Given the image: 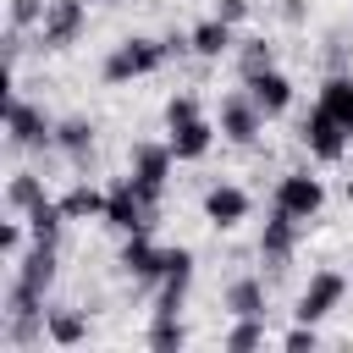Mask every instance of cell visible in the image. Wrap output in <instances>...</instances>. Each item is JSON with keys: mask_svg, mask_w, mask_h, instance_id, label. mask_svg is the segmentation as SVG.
<instances>
[{"mask_svg": "<svg viewBox=\"0 0 353 353\" xmlns=\"http://www.w3.org/2000/svg\"><path fill=\"white\" fill-rule=\"evenodd\" d=\"M199 116V99L193 94H171L165 99V127H182V121H193Z\"/></svg>", "mask_w": 353, "mask_h": 353, "instance_id": "83f0119b", "label": "cell"}, {"mask_svg": "<svg viewBox=\"0 0 353 353\" xmlns=\"http://www.w3.org/2000/svg\"><path fill=\"white\" fill-rule=\"evenodd\" d=\"M171 143H138L132 149V182L160 204V193H165V176H171Z\"/></svg>", "mask_w": 353, "mask_h": 353, "instance_id": "ba28073f", "label": "cell"}, {"mask_svg": "<svg viewBox=\"0 0 353 353\" xmlns=\"http://www.w3.org/2000/svg\"><path fill=\"white\" fill-rule=\"evenodd\" d=\"M121 270H127L132 281H160V270H165V248H154L149 232H132L127 248H121Z\"/></svg>", "mask_w": 353, "mask_h": 353, "instance_id": "4fadbf2b", "label": "cell"}, {"mask_svg": "<svg viewBox=\"0 0 353 353\" xmlns=\"http://www.w3.org/2000/svg\"><path fill=\"white\" fill-rule=\"evenodd\" d=\"M6 138H11V149H44V143H55V121L33 99L11 94L6 99Z\"/></svg>", "mask_w": 353, "mask_h": 353, "instance_id": "3957f363", "label": "cell"}, {"mask_svg": "<svg viewBox=\"0 0 353 353\" xmlns=\"http://www.w3.org/2000/svg\"><path fill=\"white\" fill-rule=\"evenodd\" d=\"M44 6L50 0H11V28L22 33V28H39L44 22Z\"/></svg>", "mask_w": 353, "mask_h": 353, "instance_id": "4316f807", "label": "cell"}, {"mask_svg": "<svg viewBox=\"0 0 353 353\" xmlns=\"http://www.w3.org/2000/svg\"><path fill=\"white\" fill-rule=\"evenodd\" d=\"M171 154L176 160H204L210 154V143H215V127L204 121V116H193V121H182V127H171Z\"/></svg>", "mask_w": 353, "mask_h": 353, "instance_id": "9a60e30c", "label": "cell"}, {"mask_svg": "<svg viewBox=\"0 0 353 353\" xmlns=\"http://www.w3.org/2000/svg\"><path fill=\"white\" fill-rule=\"evenodd\" d=\"M248 347H265V320H237L226 331V353H248Z\"/></svg>", "mask_w": 353, "mask_h": 353, "instance_id": "484cf974", "label": "cell"}, {"mask_svg": "<svg viewBox=\"0 0 353 353\" xmlns=\"http://www.w3.org/2000/svg\"><path fill=\"white\" fill-rule=\"evenodd\" d=\"M55 149H61V154H72V160H83V154L94 149V121H83V116L55 121Z\"/></svg>", "mask_w": 353, "mask_h": 353, "instance_id": "d6986e66", "label": "cell"}, {"mask_svg": "<svg viewBox=\"0 0 353 353\" xmlns=\"http://www.w3.org/2000/svg\"><path fill=\"white\" fill-rule=\"evenodd\" d=\"M243 83H248V99H254L265 116H281V110L292 105V77L276 72V66H270V72H254V77H243Z\"/></svg>", "mask_w": 353, "mask_h": 353, "instance_id": "7c38bea8", "label": "cell"}, {"mask_svg": "<svg viewBox=\"0 0 353 353\" xmlns=\"http://www.w3.org/2000/svg\"><path fill=\"white\" fill-rule=\"evenodd\" d=\"M99 6H116V0H99Z\"/></svg>", "mask_w": 353, "mask_h": 353, "instance_id": "1f68e13d", "label": "cell"}, {"mask_svg": "<svg viewBox=\"0 0 353 353\" xmlns=\"http://www.w3.org/2000/svg\"><path fill=\"white\" fill-rule=\"evenodd\" d=\"M298 226L303 221H292L287 210H270V221H265V237H259V254H265V265H287L292 259V248H298Z\"/></svg>", "mask_w": 353, "mask_h": 353, "instance_id": "8fae6325", "label": "cell"}, {"mask_svg": "<svg viewBox=\"0 0 353 353\" xmlns=\"http://www.w3.org/2000/svg\"><path fill=\"white\" fill-rule=\"evenodd\" d=\"M320 204H325L320 176H309V171L281 176V188H276V210H287L292 221H314V215H320Z\"/></svg>", "mask_w": 353, "mask_h": 353, "instance_id": "8992f818", "label": "cell"}, {"mask_svg": "<svg viewBox=\"0 0 353 353\" xmlns=\"http://www.w3.org/2000/svg\"><path fill=\"white\" fill-rule=\"evenodd\" d=\"M105 226H116L121 237L149 232V226H154V199H149V193H143L132 176L110 182V188H105Z\"/></svg>", "mask_w": 353, "mask_h": 353, "instance_id": "6da1fadb", "label": "cell"}, {"mask_svg": "<svg viewBox=\"0 0 353 353\" xmlns=\"http://www.w3.org/2000/svg\"><path fill=\"white\" fill-rule=\"evenodd\" d=\"M22 221H28V232H33V243H55V232H61V221H66V210H61V199H55V204H50V199H39V204H33V210H28Z\"/></svg>", "mask_w": 353, "mask_h": 353, "instance_id": "44dd1931", "label": "cell"}, {"mask_svg": "<svg viewBox=\"0 0 353 353\" xmlns=\"http://www.w3.org/2000/svg\"><path fill=\"white\" fill-rule=\"evenodd\" d=\"M281 347H292V353H303V347H309V353H314V347H320V331H314L309 320H298V325L281 336Z\"/></svg>", "mask_w": 353, "mask_h": 353, "instance_id": "f1b7e54d", "label": "cell"}, {"mask_svg": "<svg viewBox=\"0 0 353 353\" xmlns=\"http://www.w3.org/2000/svg\"><path fill=\"white\" fill-rule=\"evenodd\" d=\"M342 292H347V281H342L336 270H320V276H309V287L298 292V309H292V314L309 320V325H320V320L342 303Z\"/></svg>", "mask_w": 353, "mask_h": 353, "instance_id": "52a82bcc", "label": "cell"}, {"mask_svg": "<svg viewBox=\"0 0 353 353\" xmlns=\"http://www.w3.org/2000/svg\"><path fill=\"white\" fill-rule=\"evenodd\" d=\"M320 110H331V116L353 132V77H347V72H331V77L320 83Z\"/></svg>", "mask_w": 353, "mask_h": 353, "instance_id": "e0dca14e", "label": "cell"}, {"mask_svg": "<svg viewBox=\"0 0 353 353\" xmlns=\"http://www.w3.org/2000/svg\"><path fill=\"white\" fill-rule=\"evenodd\" d=\"M215 17H226V22H243V17H248V0H221V6H215Z\"/></svg>", "mask_w": 353, "mask_h": 353, "instance_id": "f546056e", "label": "cell"}, {"mask_svg": "<svg viewBox=\"0 0 353 353\" xmlns=\"http://www.w3.org/2000/svg\"><path fill=\"white\" fill-rule=\"evenodd\" d=\"M226 309H232V320H265V287L254 276H237L226 287Z\"/></svg>", "mask_w": 353, "mask_h": 353, "instance_id": "2e32d148", "label": "cell"}, {"mask_svg": "<svg viewBox=\"0 0 353 353\" xmlns=\"http://www.w3.org/2000/svg\"><path fill=\"white\" fill-rule=\"evenodd\" d=\"M28 237H33V232H28L22 215H11V221L0 226V254H6V265H17V259L28 254Z\"/></svg>", "mask_w": 353, "mask_h": 353, "instance_id": "d4e9b609", "label": "cell"}, {"mask_svg": "<svg viewBox=\"0 0 353 353\" xmlns=\"http://www.w3.org/2000/svg\"><path fill=\"white\" fill-rule=\"evenodd\" d=\"M149 347H154V353H176V347H188V325H182L176 314H154V325H149Z\"/></svg>", "mask_w": 353, "mask_h": 353, "instance_id": "603a6c76", "label": "cell"}, {"mask_svg": "<svg viewBox=\"0 0 353 353\" xmlns=\"http://www.w3.org/2000/svg\"><path fill=\"white\" fill-rule=\"evenodd\" d=\"M188 44H193V55H204V61H221V55H232V50H237V22H226V17H210V22H199V28L188 33Z\"/></svg>", "mask_w": 353, "mask_h": 353, "instance_id": "5bb4252c", "label": "cell"}, {"mask_svg": "<svg viewBox=\"0 0 353 353\" xmlns=\"http://www.w3.org/2000/svg\"><path fill=\"white\" fill-rule=\"evenodd\" d=\"M39 199H44V176H33V171H17V176L6 182V210H11V215H28Z\"/></svg>", "mask_w": 353, "mask_h": 353, "instance_id": "ffe728a7", "label": "cell"}, {"mask_svg": "<svg viewBox=\"0 0 353 353\" xmlns=\"http://www.w3.org/2000/svg\"><path fill=\"white\" fill-rule=\"evenodd\" d=\"M88 336V320L83 314H72V309H50V342L55 347H77Z\"/></svg>", "mask_w": 353, "mask_h": 353, "instance_id": "7402d4cb", "label": "cell"}, {"mask_svg": "<svg viewBox=\"0 0 353 353\" xmlns=\"http://www.w3.org/2000/svg\"><path fill=\"white\" fill-rule=\"evenodd\" d=\"M303 143H309V154L314 160H325V165H336L342 154H347V143H353V132L331 116V110H309V121H303Z\"/></svg>", "mask_w": 353, "mask_h": 353, "instance_id": "277c9868", "label": "cell"}, {"mask_svg": "<svg viewBox=\"0 0 353 353\" xmlns=\"http://www.w3.org/2000/svg\"><path fill=\"white\" fill-rule=\"evenodd\" d=\"M347 199H353V176H347Z\"/></svg>", "mask_w": 353, "mask_h": 353, "instance_id": "4dcf8cb0", "label": "cell"}, {"mask_svg": "<svg viewBox=\"0 0 353 353\" xmlns=\"http://www.w3.org/2000/svg\"><path fill=\"white\" fill-rule=\"evenodd\" d=\"M270 66H276V50H270L265 39H243V50H237V72L254 77V72H270Z\"/></svg>", "mask_w": 353, "mask_h": 353, "instance_id": "cb8c5ba5", "label": "cell"}, {"mask_svg": "<svg viewBox=\"0 0 353 353\" xmlns=\"http://www.w3.org/2000/svg\"><path fill=\"white\" fill-rule=\"evenodd\" d=\"M61 210H66V221H105V193L77 182V188L61 193Z\"/></svg>", "mask_w": 353, "mask_h": 353, "instance_id": "ac0fdd59", "label": "cell"}, {"mask_svg": "<svg viewBox=\"0 0 353 353\" xmlns=\"http://www.w3.org/2000/svg\"><path fill=\"white\" fill-rule=\"evenodd\" d=\"M83 22H88L83 0H50L44 6V22H39V44L44 50H66V44H77Z\"/></svg>", "mask_w": 353, "mask_h": 353, "instance_id": "5b68a950", "label": "cell"}, {"mask_svg": "<svg viewBox=\"0 0 353 353\" xmlns=\"http://www.w3.org/2000/svg\"><path fill=\"white\" fill-rule=\"evenodd\" d=\"M165 55H171V44H160V39H121V44L105 55V83L149 77V72H160V66H165Z\"/></svg>", "mask_w": 353, "mask_h": 353, "instance_id": "7a4b0ae2", "label": "cell"}, {"mask_svg": "<svg viewBox=\"0 0 353 353\" xmlns=\"http://www.w3.org/2000/svg\"><path fill=\"white\" fill-rule=\"evenodd\" d=\"M204 221H210L215 232L243 226V221H248V193H243L237 182H215V188L204 193Z\"/></svg>", "mask_w": 353, "mask_h": 353, "instance_id": "9c48e42d", "label": "cell"}, {"mask_svg": "<svg viewBox=\"0 0 353 353\" xmlns=\"http://www.w3.org/2000/svg\"><path fill=\"white\" fill-rule=\"evenodd\" d=\"M259 121H265V110H259L248 94H226V99H221V132H226L232 143H254V138H259Z\"/></svg>", "mask_w": 353, "mask_h": 353, "instance_id": "30bf717a", "label": "cell"}]
</instances>
